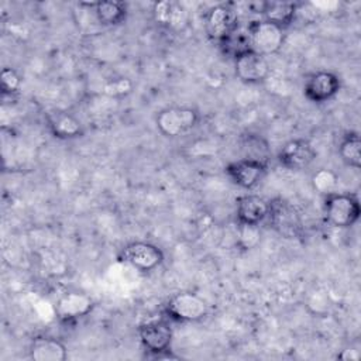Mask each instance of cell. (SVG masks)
<instances>
[{
  "instance_id": "cell-1",
  "label": "cell",
  "mask_w": 361,
  "mask_h": 361,
  "mask_svg": "<svg viewBox=\"0 0 361 361\" xmlns=\"http://www.w3.org/2000/svg\"><path fill=\"white\" fill-rule=\"evenodd\" d=\"M323 207L326 220L337 228L353 227L361 214L360 200L353 193H330L324 196Z\"/></svg>"
},
{
  "instance_id": "cell-2",
  "label": "cell",
  "mask_w": 361,
  "mask_h": 361,
  "mask_svg": "<svg viewBox=\"0 0 361 361\" xmlns=\"http://www.w3.org/2000/svg\"><path fill=\"white\" fill-rule=\"evenodd\" d=\"M164 312L168 319L175 322H199L207 316L209 305L197 293L183 290L169 298Z\"/></svg>"
},
{
  "instance_id": "cell-3",
  "label": "cell",
  "mask_w": 361,
  "mask_h": 361,
  "mask_svg": "<svg viewBox=\"0 0 361 361\" xmlns=\"http://www.w3.org/2000/svg\"><path fill=\"white\" fill-rule=\"evenodd\" d=\"M197 123L199 113L195 109L185 106L162 109L155 117L157 128L162 135L169 138H175L190 131L197 126Z\"/></svg>"
},
{
  "instance_id": "cell-4",
  "label": "cell",
  "mask_w": 361,
  "mask_h": 361,
  "mask_svg": "<svg viewBox=\"0 0 361 361\" xmlns=\"http://www.w3.org/2000/svg\"><path fill=\"white\" fill-rule=\"evenodd\" d=\"M118 259L141 272H151L164 262V252L152 243L131 241L121 248Z\"/></svg>"
},
{
  "instance_id": "cell-5",
  "label": "cell",
  "mask_w": 361,
  "mask_h": 361,
  "mask_svg": "<svg viewBox=\"0 0 361 361\" xmlns=\"http://www.w3.org/2000/svg\"><path fill=\"white\" fill-rule=\"evenodd\" d=\"M268 219L276 233L286 238H296L302 234V217L296 207L282 197L269 202Z\"/></svg>"
},
{
  "instance_id": "cell-6",
  "label": "cell",
  "mask_w": 361,
  "mask_h": 361,
  "mask_svg": "<svg viewBox=\"0 0 361 361\" xmlns=\"http://www.w3.org/2000/svg\"><path fill=\"white\" fill-rule=\"evenodd\" d=\"M247 28L251 37V47L255 52L268 56L282 48L285 34L281 27L265 20H255L251 21Z\"/></svg>"
},
{
  "instance_id": "cell-7",
  "label": "cell",
  "mask_w": 361,
  "mask_h": 361,
  "mask_svg": "<svg viewBox=\"0 0 361 361\" xmlns=\"http://www.w3.org/2000/svg\"><path fill=\"white\" fill-rule=\"evenodd\" d=\"M138 337L148 353L161 357L164 353L169 351L173 331L168 320L155 319L140 324Z\"/></svg>"
},
{
  "instance_id": "cell-8",
  "label": "cell",
  "mask_w": 361,
  "mask_h": 361,
  "mask_svg": "<svg viewBox=\"0 0 361 361\" xmlns=\"http://www.w3.org/2000/svg\"><path fill=\"white\" fill-rule=\"evenodd\" d=\"M234 71L241 82L258 85L269 79L271 65L267 56L250 49L234 58Z\"/></svg>"
},
{
  "instance_id": "cell-9",
  "label": "cell",
  "mask_w": 361,
  "mask_h": 361,
  "mask_svg": "<svg viewBox=\"0 0 361 361\" xmlns=\"http://www.w3.org/2000/svg\"><path fill=\"white\" fill-rule=\"evenodd\" d=\"M341 89L340 78L330 71H317L310 73L303 85V94L312 103H326L331 100Z\"/></svg>"
},
{
  "instance_id": "cell-10",
  "label": "cell",
  "mask_w": 361,
  "mask_h": 361,
  "mask_svg": "<svg viewBox=\"0 0 361 361\" xmlns=\"http://www.w3.org/2000/svg\"><path fill=\"white\" fill-rule=\"evenodd\" d=\"M206 32L217 44L223 42L240 25L238 14L230 4H217L206 14Z\"/></svg>"
},
{
  "instance_id": "cell-11",
  "label": "cell",
  "mask_w": 361,
  "mask_h": 361,
  "mask_svg": "<svg viewBox=\"0 0 361 361\" xmlns=\"http://www.w3.org/2000/svg\"><path fill=\"white\" fill-rule=\"evenodd\" d=\"M228 179L241 189L255 188L267 173V164L257 159L241 158L233 161L224 168Z\"/></svg>"
},
{
  "instance_id": "cell-12",
  "label": "cell",
  "mask_w": 361,
  "mask_h": 361,
  "mask_svg": "<svg viewBox=\"0 0 361 361\" xmlns=\"http://www.w3.org/2000/svg\"><path fill=\"white\" fill-rule=\"evenodd\" d=\"M316 158V149L309 140L295 138L283 144L278 152V162L290 171H299L309 166Z\"/></svg>"
},
{
  "instance_id": "cell-13",
  "label": "cell",
  "mask_w": 361,
  "mask_h": 361,
  "mask_svg": "<svg viewBox=\"0 0 361 361\" xmlns=\"http://www.w3.org/2000/svg\"><path fill=\"white\" fill-rule=\"evenodd\" d=\"M235 203L238 224L259 226L268 217L269 202L258 195H243Z\"/></svg>"
},
{
  "instance_id": "cell-14",
  "label": "cell",
  "mask_w": 361,
  "mask_h": 361,
  "mask_svg": "<svg viewBox=\"0 0 361 361\" xmlns=\"http://www.w3.org/2000/svg\"><path fill=\"white\" fill-rule=\"evenodd\" d=\"M93 299L83 292H68L56 303V316L62 322H72L92 312Z\"/></svg>"
},
{
  "instance_id": "cell-15",
  "label": "cell",
  "mask_w": 361,
  "mask_h": 361,
  "mask_svg": "<svg viewBox=\"0 0 361 361\" xmlns=\"http://www.w3.org/2000/svg\"><path fill=\"white\" fill-rule=\"evenodd\" d=\"M28 354L34 361H63L68 357V348L55 337L37 336L30 343Z\"/></svg>"
},
{
  "instance_id": "cell-16",
  "label": "cell",
  "mask_w": 361,
  "mask_h": 361,
  "mask_svg": "<svg viewBox=\"0 0 361 361\" xmlns=\"http://www.w3.org/2000/svg\"><path fill=\"white\" fill-rule=\"evenodd\" d=\"M47 123L51 134L59 140H73L83 135L80 120L68 111H52L47 116Z\"/></svg>"
},
{
  "instance_id": "cell-17",
  "label": "cell",
  "mask_w": 361,
  "mask_h": 361,
  "mask_svg": "<svg viewBox=\"0 0 361 361\" xmlns=\"http://www.w3.org/2000/svg\"><path fill=\"white\" fill-rule=\"evenodd\" d=\"M298 8L299 4L293 1H264L259 4L258 13L262 14V20L285 30L293 23Z\"/></svg>"
},
{
  "instance_id": "cell-18",
  "label": "cell",
  "mask_w": 361,
  "mask_h": 361,
  "mask_svg": "<svg viewBox=\"0 0 361 361\" xmlns=\"http://www.w3.org/2000/svg\"><path fill=\"white\" fill-rule=\"evenodd\" d=\"M89 4L93 10V14L97 23L106 27H114V25L123 24L128 14L127 4L123 1L104 0V1H96Z\"/></svg>"
},
{
  "instance_id": "cell-19",
  "label": "cell",
  "mask_w": 361,
  "mask_h": 361,
  "mask_svg": "<svg viewBox=\"0 0 361 361\" xmlns=\"http://www.w3.org/2000/svg\"><path fill=\"white\" fill-rule=\"evenodd\" d=\"M338 154L341 161L354 169L361 166V138L355 131L345 133L338 142Z\"/></svg>"
},
{
  "instance_id": "cell-20",
  "label": "cell",
  "mask_w": 361,
  "mask_h": 361,
  "mask_svg": "<svg viewBox=\"0 0 361 361\" xmlns=\"http://www.w3.org/2000/svg\"><path fill=\"white\" fill-rule=\"evenodd\" d=\"M219 47L221 48V51L231 56L233 59L235 56H238L240 54L252 49L251 47V37L248 32V28H243L241 25L237 27V30H234L223 42L219 44Z\"/></svg>"
},
{
  "instance_id": "cell-21",
  "label": "cell",
  "mask_w": 361,
  "mask_h": 361,
  "mask_svg": "<svg viewBox=\"0 0 361 361\" xmlns=\"http://www.w3.org/2000/svg\"><path fill=\"white\" fill-rule=\"evenodd\" d=\"M337 185H338V176L336 175V172L327 168H320L312 175L313 189L323 196L334 193L337 189Z\"/></svg>"
},
{
  "instance_id": "cell-22",
  "label": "cell",
  "mask_w": 361,
  "mask_h": 361,
  "mask_svg": "<svg viewBox=\"0 0 361 361\" xmlns=\"http://www.w3.org/2000/svg\"><path fill=\"white\" fill-rule=\"evenodd\" d=\"M243 149L247 152L244 158L257 159V161H262L267 164L269 148H268L267 141L264 138H261L259 135H252V134L245 135L243 140Z\"/></svg>"
},
{
  "instance_id": "cell-23",
  "label": "cell",
  "mask_w": 361,
  "mask_h": 361,
  "mask_svg": "<svg viewBox=\"0 0 361 361\" xmlns=\"http://www.w3.org/2000/svg\"><path fill=\"white\" fill-rule=\"evenodd\" d=\"M21 87V78L17 73L16 69L13 68H3L1 69V75H0V90H1V96H14L16 93H18Z\"/></svg>"
},
{
  "instance_id": "cell-24",
  "label": "cell",
  "mask_w": 361,
  "mask_h": 361,
  "mask_svg": "<svg viewBox=\"0 0 361 361\" xmlns=\"http://www.w3.org/2000/svg\"><path fill=\"white\" fill-rule=\"evenodd\" d=\"M133 83L127 78H118L107 82L103 87V93L111 97H121L131 92Z\"/></svg>"
},
{
  "instance_id": "cell-25",
  "label": "cell",
  "mask_w": 361,
  "mask_h": 361,
  "mask_svg": "<svg viewBox=\"0 0 361 361\" xmlns=\"http://www.w3.org/2000/svg\"><path fill=\"white\" fill-rule=\"evenodd\" d=\"M238 243L243 248L248 250L254 247L259 240V226H247V224H238Z\"/></svg>"
}]
</instances>
